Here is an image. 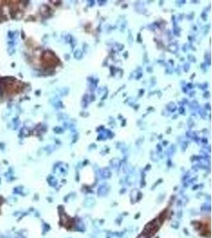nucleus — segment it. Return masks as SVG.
<instances>
[{"instance_id":"2","label":"nucleus","mask_w":212,"mask_h":238,"mask_svg":"<svg viewBox=\"0 0 212 238\" xmlns=\"http://www.w3.org/2000/svg\"><path fill=\"white\" fill-rule=\"evenodd\" d=\"M195 233L203 238L211 237V217H202L192 222Z\"/></svg>"},{"instance_id":"1","label":"nucleus","mask_w":212,"mask_h":238,"mask_svg":"<svg viewBox=\"0 0 212 238\" xmlns=\"http://www.w3.org/2000/svg\"><path fill=\"white\" fill-rule=\"evenodd\" d=\"M172 215L170 206H167L156 215L154 218L145 225L142 233L137 238H153L158 233L165 222L170 218Z\"/></svg>"},{"instance_id":"3","label":"nucleus","mask_w":212,"mask_h":238,"mask_svg":"<svg viewBox=\"0 0 212 238\" xmlns=\"http://www.w3.org/2000/svg\"><path fill=\"white\" fill-rule=\"evenodd\" d=\"M42 63L45 67H54L59 63L58 58L56 57L55 54L51 53L49 51H47L43 53L42 57Z\"/></svg>"}]
</instances>
